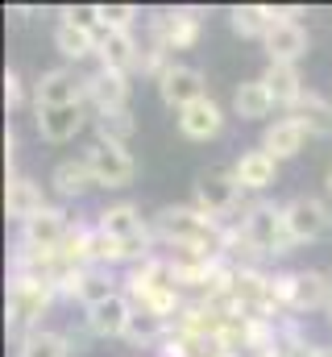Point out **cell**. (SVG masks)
<instances>
[{
  "label": "cell",
  "instance_id": "cb8c5ba5",
  "mask_svg": "<svg viewBox=\"0 0 332 357\" xmlns=\"http://www.w3.org/2000/svg\"><path fill=\"white\" fill-rule=\"evenodd\" d=\"M270 108H274V96H270V88L262 79H246L233 91V112L241 121H262V116H270Z\"/></svg>",
  "mask_w": 332,
  "mask_h": 357
},
{
  "label": "cell",
  "instance_id": "7a4b0ae2",
  "mask_svg": "<svg viewBox=\"0 0 332 357\" xmlns=\"http://www.w3.org/2000/svg\"><path fill=\"white\" fill-rule=\"evenodd\" d=\"M241 241L249 250L266 254V258H282L295 245V237H291V229L282 220V208H274V204H253L241 216Z\"/></svg>",
  "mask_w": 332,
  "mask_h": 357
},
{
  "label": "cell",
  "instance_id": "ac0fdd59",
  "mask_svg": "<svg viewBox=\"0 0 332 357\" xmlns=\"http://www.w3.org/2000/svg\"><path fill=\"white\" fill-rule=\"evenodd\" d=\"M96 229L108 233V237L121 241V245H129V241H137V237H150L146 225H142V212H137L133 204H112V208H104V212L96 216Z\"/></svg>",
  "mask_w": 332,
  "mask_h": 357
},
{
  "label": "cell",
  "instance_id": "6da1fadb",
  "mask_svg": "<svg viewBox=\"0 0 332 357\" xmlns=\"http://www.w3.org/2000/svg\"><path fill=\"white\" fill-rule=\"evenodd\" d=\"M158 233H163V241L170 250H199V254H212V258H220L225 241H229V233L212 216H204L199 208H163L158 212Z\"/></svg>",
  "mask_w": 332,
  "mask_h": 357
},
{
  "label": "cell",
  "instance_id": "7402d4cb",
  "mask_svg": "<svg viewBox=\"0 0 332 357\" xmlns=\"http://www.w3.org/2000/svg\"><path fill=\"white\" fill-rule=\"evenodd\" d=\"M262 84L270 88L274 96V104H299L303 100V79H299V67L295 63H270L266 71H262Z\"/></svg>",
  "mask_w": 332,
  "mask_h": 357
},
{
  "label": "cell",
  "instance_id": "d6986e66",
  "mask_svg": "<svg viewBox=\"0 0 332 357\" xmlns=\"http://www.w3.org/2000/svg\"><path fill=\"white\" fill-rule=\"evenodd\" d=\"M83 129V104H63V108H38V133L46 142H71Z\"/></svg>",
  "mask_w": 332,
  "mask_h": 357
},
{
  "label": "cell",
  "instance_id": "7c38bea8",
  "mask_svg": "<svg viewBox=\"0 0 332 357\" xmlns=\"http://www.w3.org/2000/svg\"><path fill=\"white\" fill-rule=\"evenodd\" d=\"M303 50H308L303 25L274 13V25H270V33H266V54H270V63H299Z\"/></svg>",
  "mask_w": 332,
  "mask_h": 357
},
{
  "label": "cell",
  "instance_id": "f1b7e54d",
  "mask_svg": "<svg viewBox=\"0 0 332 357\" xmlns=\"http://www.w3.org/2000/svg\"><path fill=\"white\" fill-rule=\"evenodd\" d=\"M17 357H71V341H67L63 333H46V328H38V333H29V337L21 341Z\"/></svg>",
  "mask_w": 332,
  "mask_h": 357
},
{
  "label": "cell",
  "instance_id": "44dd1931",
  "mask_svg": "<svg viewBox=\"0 0 332 357\" xmlns=\"http://www.w3.org/2000/svg\"><path fill=\"white\" fill-rule=\"evenodd\" d=\"M233 175H237V183H241L246 191H266V187L278 178V162H274L266 150H249V154L237 158Z\"/></svg>",
  "mask_w": 332,
  "mask_h": 357
},
{
  "label": "cell",
  "instance_id": "f546056e",
  "mask_svg": "<svg viewBox=\"0 0 332 357\" xmlns=\"http://www.w3.org/2000/svg\"><path fill=\"white\" fill-rule=\"evenodd\" d=\"M96 42H100L96 33H87V29H75V25H67V21L54 29V46H59L67 59H75V63H80V59H87V54H96Z\"/></svg>",
  "mask_w": 332,
  "mask_h": 357
},
{
  "label": "cell",
  "instance_id": "277c9868",
  "mask_svg": "<svg viewBox=\"0 0 332 357\" xmlns=\"http://www.w3.org/2000/svg\"><path fill=\"white\" fill-rule=\"evenodd\" d=\"M241 191H246V187L237 183V175H233V171H225V167L204 171V175L195 178V208L220 225L225 216H233V212H237Z\"/></svg>",
  "mask_w": 332,
  "mask_h": 357
},
{
  "label": "cell",
  "instance_id": "1f68e13d",
  "mask_svg": "<svg viewBox=\"0 0 332 357\" xmlns=\"http://www.w3.org/2000/svg\"><path fill=\"white\" fill-rule=\"evenodd\" d=\"M63 21L75 25V29H87V33H104V21H100V4H67L63 8Z\"/></svg>",
  "mask_w": 332,
  "mask_h": 357
},
{
  "label": "cell",
  "instance_id": "5bb4252c",
  "mask_svg": "<svg viewBox=\"0 0 332 357\" xmlns=\"http://www.w3.org/2000/svg\"><path fill=\"white\" fill-rule=\"evenodd\" d=\"M154 46L163 50H187L195 38H199V17L191 8H174V13H163L154 17Z\"/></svg>",
  "mask_w": 332,
  "mask_h": 357
},
{
  "label": "cell",
  "instance_id": "8d00e7d4",
  "mask_svg": "<svg viewBox=\"0 0 332 357\" xmlns=\"http://www.w3.org/2000/svg\"><path fill=\"white\" fill-rule=\"evenodd\" d=\"M329 320H332V307H329Z\"/></svg>",
  "mask_w": 332,
  "mask_h": 357
},
{
  "label": "cell",
  "instance_id": "836d02e7",
  "mask_svg": "<svg viewBox=\"0 0 332 357\" xmlns=\"http://www.w3.org/2000/svg\"><path fill=\"white\" fill-rule=\"evenodd\" d=\"M4 100H8V108H13V104H21V79H17V71H8V75H4Z\"/></svg>",
  "mask_w": 332,
  "mask_h": 357
},
{
  "label": "cell",
  "instance_id": "d6a6232c",
  "mask_svg": "<svg viewBox=\"0 0 332 357\" xmlns=\"http://www.w3.org/2000/svg\"><path fill=\"white\" fill-rule=\"evenodd\" d=\"M133 17H137L133 4H100V21H104V29H133Z\"/></svg>",
  "mask_w": 332,
  "mask_h": 357
},
{
  "label": "cell",
  "instance_id": "74e56055",
  "mask_svg": "<svg viewBox=\"0 0 332 357\" xmlns=\"http://www.w3.org/2000/svg\"><path fill=\"white\" fill-rule=\"evenodd\" d=\"M329 274H332V270H329Z\"/></svg>",
  "mask_w": 332,
  "mask_h": 357
},
{
  "label": "cell",
  "instance_id": "8fae6325",
  "mask_svg": "<svg viewBox=\"0 0 332 357\" xmlns=\"http://www.w3.org/2000/svg\"><path fill=\"white\" fill-rule=\"evenodd\" d=\"M158 96H163V104L170 108H187V104H195V100H204L208 91H204V75L195 71V67H183V63H170L163 71V79H158Z\"/></svg>",
  "mask_w": 332,
  "mask_h": 357
},
{
  "label": "cell",
  "instance_id": "ffe728a7",
  "mask_svg": "<svg viewBox=\"0 0 332 357\" xmlns=\"http://www.w3.org/2000/svg\"><path fill=\"white\" fill-rule=\"evenodd\" d=\"M4 204H8V216L13 220H33L42 208H50L46 199H42V187L33 183V178H21V175H13L8 178V195H4Z\"/></svg>",
  "mask_w": 332,
  "mask_h": 357
},
{
  "label": "cell",
  "instance_id": "9c48e42d",
  "mask_svg": "<svg viewBox=\"0 0 332 357\" xmlns=\"http://www.w3.org/2000/svg\"><path fill=\"white\" fill-rule=\"evenodd\" d=\"M83 96H87V79H80V75L67 71V67H54V71H46V75L33 84V104H38V108L83 104Z\"/></svg>",
  "mask_w": 332,
  "mask_h": 357
},
{
  "label": "cell",
  "instance_id": "603a6c76",
  "mask_svg": "<svg viewBox=\"0 0 332 357\" xmlns=\"http://www.w3.org/2000/svg\"><path fill=\"white\" fill-rule=\"evenodd\" d=\"M50 183H54V191L67 195V199H80V195L91 191V187H100L96 175H91V167H87L83 158H67V162H59L54 175H50Z\"/></svg>",
  "mask_w": 332,
  "mask_h": 357
},
{
  "label": "cell",
  "instance_id": "484cf974",
  "mask_svg": "<svg viewBox=\"0 0 332 357\" xmlns=\"http://www.w3.org/2000/svg\"><path fill=\"white\" fill-rule=\"evenodd\" d=\"M295 121H299L312 137H329L332 133V100L316 96V91H303V100L295 104Z\"/></svg>",
  "mask_w": 332,
  "mask_h": 357
},
{
  "label": "cell",
  "instance_id": "3957f363",
  "mask_svg": "<svg viewBox=\"0 0 332 357\" xmlns=\"http://www.w3.org/2000/svg\"><path fill=\"white\" fill-rule=\"evenodd\" d=\"M274 295L278 307L291 312H329L332 307V274L324 270H295V274H278L274 278Z\"/></svg>",
  "mask_w": 332,
  "mask_h": 357
},
{
  "label": "cell",
  "instance_id": "2e32d148",
  "mask_svg": "<svg viewBox=\"0 0 332 357\" xmlns=\"http://www.w3.org/2000/svg\"><path fill=\"white\" fill-rule=\"evenodd\" d=\"M87 96L100 112H121L129 104V75L100 67L96 75H87Z\"/></svg>",
  "mask_w": 332,
  "mask_h": 357
},
{
  "label": "cell",
  "instance_id": "4dcf8cb0",
  "mask_svg": "<svg viewBox=\"0 0 332 357\" xmlns=\"http://www.w3.org/2000/svg\"><path fill=\"white\" fill-rule=\"evenodd\" d=\"M100 137L96 142H116V146H125L129 137H133V112L129 108H121V112H100Z\"/></svg>",
  "mask_w": 332,
  "mask_h": 357
},
{
  "label": "cell",
  "instance_id": "d4e9b609",
  "mask_svg": "<svg viewBox=\"0 0 332 357\" xmlns=\"http://www.w3.org/2000/svg\"><path fill=\"white\" fill-rule=\"evenodd\" d=\"M125 337H129L133 345H163L166 337H170V320L158 316V312H150V307H133Z\"/></svg>",
  "mask_w": 332,
  "mask_h": 357
},
{
  "label": "cell",
  "instance_id": "30bf717a",
  "mask_svg": "<svg viewBox=\"0 0 332 357\" xmlns=\"http://www.w3.org/2000/svg\"><path fill=\"white\" fill-rule=\"evenodd\" d=\"M96 54H100V67L121 71V75L142 67V46H137L133 29H104L100 42H96Z\"/></svg>",
  "mask_w": 332,
  "mask_h": 357
},
{
  "label": "cell",
  "instance_id": "4fadbf2b",
  "mask_svg": "<svg viewBox=\"0 0 332 357\" xmlns=\"http://www.w3.org/2000/svg\"><path fill=\"white\" fill-rule=\"evenodd\" d=\"M129 316H133V299L116 291V295H108L104 303L87 307V333H91V337H125Z\"/></svg>",
  "mask_w": 332,
  "mask_h": 357
},
{
  "label": "cell",
  "instance_id": "5b68a950",
  "mask_svg": "<svg viewBox=\"0 0 332 357\" xmlns=\"http://www.w3.org/2000/svg\"><path fill=\"white\" fill-rule=\"evenodd\" d=\"M50 295H54V287L42 282V278H13V287H8V328L25 333L46 312Z\"/></svg>",
  "mask_w": 332,
  "mask_h": 357
},
{
  "label": "cell",
  "instance_id": "83f0119b",
  "mask_svg": "<svg viewBox=\"0 0 332 357\" xmlns=\"http://www.w3.org/2000/svg\"><path fill=\"white\" fill-rule=\"evenodd\" d=\"M270 25H274V8H266V4H237L233 8V29L241 38H262L266 42Z\"/></svg>",
  "mask_w": 332,
  "mask_h": 357
},
{
  "label": "cell",
  "instance_id": "e0dca14e",
  "mask_svg": "<svg viewBox=\"0 0 332 357\" xmlns=\"http://www.w3.org/2000/svg\"><path fill=\"white\" fill-rule=\"evenodd\" d=\"M308 137H312V133H308L295 116H282V121H274V125L262 133V150H266L274 162H282V158H295Z\"/></svg>",
  "mask_w": 332,
  "mask_h": 357
},
{
  "label": "cell",
  "instance_id": "e575fe53",
  "mask_svg": "<svg viewBox=\"0 0 332 357\" xmlns=\"http://www.w3.org/2000/svg\"><path fill=\"white\" fill-rule=\"evenodd\" d=\"M316 357H332V345H320V354Z\"/></svg>",
  "mask_w": 332,
  "mask_h": 357
},
{
  "label": "cell",
  "instance_id": "8992f818",
  "mask_svg": "<svg viewBox=\"0 0 332 357\" xmlns=\"http://www.w3.org/2000/svg\"><path fill=\"white\" fill-rule=\"evenodd\" d=\"M83 162L91 167V175H96L100 187H125V183H133V175H137L129 150L116 146V142H91L83 150Z\"/></svg>",
  "mask_w": 332,
  "mask_h": 357
},
{
  "label": "cell",
  "instance_id": "9a60e30c",
  "mask_svg": "<svg viewBox=\"0 0 332 357\" xmlns=\"http://www.w3.org/2000/svg\"><path fill=\"white\" fill-rule=\"evenodd\" d=\"M179 129L191 142H208V137H216L225 129V112H220V104L212 96H204V100H195V104H187L179 112Z\"/></svg>",
  "mask_w": 332,
  "mask_h": 357
},
{
  "label": "cell",
  "instance_id": "52a82bcc",
  "mask_svg": "<svg viewBox=\"0 0 332 357\" xmlns=\"http://www.w3.org/2000/svg\"><path fill=\"white\" fill-rule=\"evenodd\" d=\"M282 220H287V229H291L295 241H320V237H329V229H332L329 204L316 199V195H295L282 208Z\"/></svg>",
  "mask_w": 332,
  "mask_h": 357
},
{
  "label": "cell",
  "instance_id": "d590c367",
  "mask_svg": "<svg viewBox=\"0 0 332 357\" xmlns=\"http://www.w3.org/2000/svg\"><path fill=\"white\" fill-rule=\"evenodd\" d=\"M329 191H332V167H329Z\"/></svg>",
  "mask_w": 332,
  "mask_h": 357
},
{
  "label": "cell",
  "instance_id": "ba28073f",
  "mask_svg": "<svg viewBox=\"0 0 332 357\" xmlns=\"http://www.w3.org/2000/svg\"><path fill=\"white\" fill-rule=\"evenodd\" d=\"M71 237V220L59 208H42L33 220L21 225V245L25 250H42V254H59Z\"/></svg>",
  "mask_w": 332,
  "mask_h": 357
},
{
  "label": "cell",
  "instance_id": "4316f807",
  "mask_svg": "<svg viewBox=\"0 0 332 357\" xmlns=\"http://www.w3.org/2000/svg\"><path fill=\"white\" fill-rule=\"evenodd\" d=\"M67 295H75V299H83L87 307H96V303H104L108 295H116V287L108 282V274H104L100 266H87V270L75 274V282H71Z\"/></svg>",
  "mask_w": 332,
  "mask_h": 357
}]
</instances>
